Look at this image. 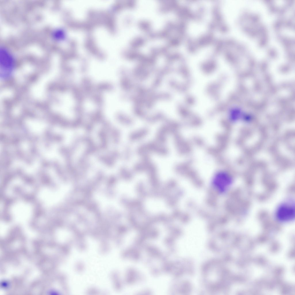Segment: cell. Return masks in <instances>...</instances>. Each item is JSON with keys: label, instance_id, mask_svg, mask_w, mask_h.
Masks as SVG:
<instances>
[{"label": "cell", "instance_id": "obj_1", "mask_svg": "<svg viewBox=\"0 0 295 295\" xmlns=\"http://www.w3.org/2000/svg\"><path fill=\"white\" fill-rule=\"evenodd\" d=\"M133 169L137 172L147 173L150 181L153 184H158V179L156 166L149 156L142 157L141 160L134 165Z\"/></svg>", "mask_w": 295, "mask_h": 295}, {"label": "cell", "instance_id": "obj_2", "mask_svg": "<svg viewBox=\"0 0 295 295\" xmlns=\"http://www.w3.org/2000/svg\"><path fill=\"white\" fill-rule=\"evenodd\" d=\"M15 62L11 54L6 48H0V77L6 79L12 74L14 70Z\"/></svg>", "mask_w": 295, "mask_h": 295}, {"label": "cell", "instance_id": "obj_3", "mask_svg": "<svg viewBox=\"0 0 295 295\" xmlns=\"http://www.w3.org/2000/svg\"><path fill=\"white\" fill-rule=\"evenodd\" d=\"M137 154L141 157L149 156V154H154L161 156H166L168 151L167 148L164 144L157 141H150L140 145L138 148Z\"/></svg>", "mask_w": 295, "mask_h": 295}, {"label": "cell", "instance_id": "obj_4", "mask_svg": "<svg viewBox=\"0 0 295 295\" xmlns=\"http://www.w3.org/2000/svg\"><path fill=\"white\" fill-rule=\"evenodd\" d=\"M232 179L229 174L224 171L217 172L214 175L212 181L213 187L219 192H225L231 185Z\"/></svg>", "mask_w": 295, "mask_h": 295}, {"label": "cell", "instance_id": "obj_5", "mask_svg": "<svg viewBox=\"0 0 295 295\" xmlns=\"http://www.w3.org/2000/svg\"><path fill=\"white\" fill-rule=\"evenodd\" d=\"M277 219L282 222H287L293 220L295 218L294 205L288 203L281 205L276 213Z\"/></svg>", "mask_w": 295, "mask_h": 295}, {"label": "cell", "instance_id": "obj_6", "mask_svg": "<svg viewBox=\"0 0 295 295\" xmlns=\"http://www.w3.org/2000/svg\"><path fill=\"white\" fill-rule=\"evenodd\" d=\"M174 128L173 125L170 122H167L163 124L157 131L156 141L164 144L167 141L168 136L173 131Z\"/></svg>", "mask_w": 295, "mask_h": 295}, {"label": "cell", "instance_id": "obj_7", "mask_svg": "<svg viewBox=\"0 0 295 295\" xmlns=\"http://www.w3.org/2000/svg\"><path fill=\"white\" fill-rule=\"evenodd\" d=\"M149 132L148 129L146 127L141 128L134 131L129 134L128 136L129 139L132 142L139 141L146 136Z\"/></svg>", "mask_w": 295, "mask_h": 295}, {"label": "cell", "instance_id": "obj_8", "mask_svg": "<svg viewBox=\"0 0 295 295\" xmlns=\"http://www.w3.org/2000/svg\"><path fill=\"white\" fill-rule=\"evenodd\" d=\"M99 135L101 143V148L102 149H105L107 147V143L106 135L105 131L103 130H101L99 133Z\"/></svg>", "mask_w": 295, "mask_h": 295}, {"label": "cell", "instance_id": "obj_9", "mask_svg": "<svg viewBox=\"0 0 295 295\" xmlns=\"http://www.w3.org/2000/svg\"><path fill=\"white\" fill-rule=\"evenodd\" d=\"M110 131L114 142L118 143L120 139V131L118 129L112 128Z\"/></svg>", "mask_w": 295, "mask_h": 295}, {"label": "cell", "instance_id": "obj_10", "mask_svg": "<svg viewBox=\"0 0 295 295\" xmlns=\"http://www.w3.org/2000/svg\"><path fill=\"white\" fill-rule=\"evenodd\" d=\"M121 173L125 179L128 180L131 179L133 177V174L131 171L125 167H122L120 169Z\"/></svg>", "mask_w": 295, "mask_h": 295}, {"label": "cell", "instance_id": "obj_11", "mask_svg": "<svg viewBox=\"0 0 295 295\" xmlns=\"http://www.w3.org/2000/svg\"><path fill=\"white\" fill-rule=\"evenodd\" d=\"M120 122L126 126H130L133 122V121L130 118L126 116H122L118 118Z\"/></svg>", "mask_w": 295, "mask_h": 295}, {"label": "cell", "instance_id": "obj_12", "mask_svg": "<svg viewBox=\"0 0 295 295\" xmlns=\"http://www.w3.org/2000/svg\"><path fill=\"white\" fill-rule=\"evenodd\" d=\"M54 39L56 40H60L64 37L63 31L60 29H56L54 31L52 34Z\"/></svg>", "mask_w": 295, "mask_h": 295}, {"label": "cell", "instance_id": "obj_13", "mask_svg": "<svg viewBox=\"0 0 295 295\" xmlns=\"http://www.w3.org/2000/svg\"><path fill=\"white\" fill-rule=\"evenodd\" d=\"M131 149L129 147L127 146L126 147L124 152V158L126 160H128L131 156Z\"/></svg>", "mask_w": 295, "mask_h": 295}]
</instances>
